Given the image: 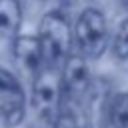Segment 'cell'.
<instances>
[{
  "label": "cell",
  "instance_id": "obj_1",
  "mask_svg": "<svg viewBox=\"0 0 128 128\" xmlns=\"http://www.w3.org/2000/svg\"><path fill=\"white\" fill-rule=\"evenodd\" d=\"M38 44L42 50V60L48 66L62 68L64 60L72 48V28L64 12L50 10L42 16L38 26Z\"/></svg>",
  "mask_w": 128,
  "mask_h": 128
},
{
  "label": "cell",
  "instance_id": "obj_2",
  "mask_svg": "<svg viewBox=\"0 0 128 128\" xmlns=\"http://www.w3.org/2000/svg\"><path fill=\"white\" fill-rule=\"evenodd\" d=\"M30 104L36 116L50 126L64 104L62 94V76L58 66L42 64V68L32 76V94Z\"/></svg>",
  "mask_w": 128,
  "mask_h": 128
},
{
  "label": "cell",
  "instance_id": "obj_3",
  "mask_svg": "<svg viewBox=\"0 0 128 128\" xmlns=\"http://www.w3.org/2000/svg\"><path fill=\"white\" fill-rule=\"evenodd\" d=\"M72 42L76 44V52L82 58H100L108 48V26L104 14L96 8H84L74 24Z\"/></svg>",
  "mask_w": 128,
  "mask_h": 128
},
{
  "label": "cell",
  "instance_id": "obj_4",
  "mask_svg": "<svg viewBox=\"0 0 128 128\" xmlns=\"http://www.w3.org/2000/svg\"><path fill=\"white\" fill-rule=\"evenodd\" d=\"M26 118V92L8 68L0 66V124L16 128Z\"/></svg>",
  "mask_w": 128,
  "mask_h": 128
},
{
  "label": "cell",
  "instance_id": "obj_5",
  "mask_svg": "<svg viewBox=\"0 0 128 128\" xmlns=\"http://www.w3.org/2000/svg\"><path fill=\"white\" fill-rule=\"evenodd\" d=\"M112 88L104 78H96L90 82L82 102L80 112L86 122V128H110V102Z\"/></svg>",
  "mask_w": 128,
  "mask_h": 128
},
{
  "label": "cell",
  "instance_id": "obj_6",
  "mask_svg": "<svg viewBox=\"0 0 128 128\" xmlns=\"http://www.w3.org/2000/svg\"><path fill=\"white\" fill-rule=\"evenodd\" d=\"M60 76H62L64 104H72V106L80 108V102H82V98H84V94L92 82L86 58H82L78 52L68 54V58L64 60V64L60 68Z\"/></svg>",
  "mask_w": 128,
  "mask_h": 128
},
{
  "label": "cell",
  "instance_id": "obj_7",
  "mask_svg": "<svg viewBox=\"0 0 128 128\" xmlns=\"http://www.w3.org/2000/svg\"><path fill=\"white\" fill-rule=\"evenodd\" d=\"M14 40V60L16 64L30 76H34L44 60H42V50H40V44H38V38L36 36H16L12 38Z\"/></svg>",
  "mask_w": 128,
  "mask_h": 128
},
{
  "label": "cell",
  "instance_id": "obj_8",
  "mask_svg": "<svg viewBox=\"0 0 128 128\" xmlns=\"http://www.w3.org/2000/svg\"><path fill=\"white\" fill-rule=\"evenodd\" d=\"M20 24H22L20 0H0V40L16 38Z\"/></svg>",
  "mask_w": 128,
  "mask_h": 128
},
{
  "label": "cell",
  "instance_id": "obj_9",
  "mask_svg": "<svg viewBox=\"0 0 128 128\" xmlns=\"http://www.w3.org/2000/svg\"><path fill=\"white\" fill-rule=\"evenodd\" d=\"M50 128H86V122L82 118V112L78 106L62 104L56 118L50 122Z\"/></svg>",
  "mask_w": 128,
  "mask_h": 128
},
{
  "label": "cell",
  "instance_id": "obj_10",
  "mask_svg": "<svg viewBox=\"0 0 128 128\" xmlns=\"http://www.w3.org/2000/svg\"><path fill=\"white\" fill-rule=\"evenodd\" d=\"M110 128H128V92H120L112 96Z\"/></svg>",
  "mask_w": 128,
  "mask_h": 128
},
{
  "label": "cell",
  "instance_id": "obj_11",
  "mask_svg": "<svg viewBox=\"0 0 128 128\" xmlns=\"http://www.w3.org/2000/svg\"><path fill=\"white\" fill-rule=\"evenodd\" d=\"M112 54L118 60H128V18H124L112 38Z\"/></svg>",
  "mask_w": 128,
  "mask_h": 128
},
{
  "label": "cell",
  "instance_id": "obj_12",
  "mask_svg": "<svg viewBox=\"0 0 128 128\" xmlns=\"http://www.w3.org/2000/svg\"><path fill=\"white\" fill-rule=\"evenodd\" d=\"M120 2H122V6H124V8L128 10V0H120Z\"/></svg>",
  "mask_w": 128,
  "mask_h": 128
},
{
  "label": "cell",
  "instance_id": "obj_13",
  "mask_svg": "<svg viewBox=\"0 0 128 128\" xmlns=\"http://www.w3.org/2000/svg\"><path fill=\"white\" fill-rule=\"evenodd\" d=\"M34 2H44V0H34Z\"/></svg>",
  "mask_w": 128,
  "mask_h": 128
}]
</instances>
